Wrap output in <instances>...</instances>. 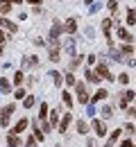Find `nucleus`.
Segmentation results:
<instances>
[{
    "mask_svg": "<svg viewBox=\"0 0 136 147\" xmlns=\"http://www.w3.org/2000/svg\"><path fill=\"white\" fill-rule=\"evenodd\" d=\"M25 127H27V118H20L18 122L14 125V129H12V134H23V131H25Z\"/></svg>",
    "mask_w": 136,
    "mask_h": 147,
    "instance_id": "nucleus-3",
    "label": "nucleus"
},
{
    "mask_svg": "<svg viewBox=\"0 0 136 147\" xmlns=\"http://www.w3.org/2000/svg\"><path fill=\"white\" fill-rule=\"evenodd\" d=\"M64 30H66L68 34H75V30H77V20L68 18V20H66V25H64Z\"/></svg>",
    "mask_w": 136,
    "mask_h": 147,
    "instance_id": "nucleus-6",
    "label": "nucleus"
},
{
    "mask_svg": "<svg viewBox=\"0 0 136 147\" xmlns=\"http://www.w3.org/2000/svg\"><path fill=\"white\" fill-rule=\"evenodd\" d=\"M37 63H39V59H37V57H27V59L23 61V66H25V68H34Z\"/></svg>",
    "mask_w": 136,
    "mask_h": 147,
    "instance_id": "nucleus-14",
    "label": "nucleus"
},
{
    "mask_svg": "<svg viewBox=\"0 0 136 147\" xmlns=\"http://www.w3.org/2000/svg\"><path fill=\"white\" fill-rule=\"evenodd\" d=\"M100 113H102V118H111V115H114V109L107 104V107H102V111H100Z\"/></svg>",
    "mask_w": 136,
    "mask_h": 147,
    "instance_id": "nucleus-18",
    "label": "nucleus"
},
{
    "mask_svg": "<svg viewBox=\"0 0 136 147\" xmlns=\"http://www.w3.org/2000/svg\"><path fill=\"white\" fill-rule=\"evenodd\" d=\"M125 131H127V134H134L136 129H134V125H132V122H129V125H125Z\"/></svg>",
    "mask_w": 136,
    "mask_h": 147,
    "instance_id": "nucleus-37",
    "label": "nucleus"
},
{
    "mask_svg": "<svg viewBox=\"0 0 136 147\" xmlns=\"http://www.w3.org/2000/svg\"><path fill=\"white\" fill-rule=\"evenodd\" d=\"M23 107H25V109L34 107V97H32V95H25V100H23Z\"/></svg>",
    "mask_w": 136,
    "mask_h": 147,
    "instance_id": "nucleus-21",
    "label": "nucleus"
},
{
    "mask_svg": "<svg viewBox=\"0 0 136 147\" xmlns=\"http://www.w3.org/2000/svg\"><path fill=\"white\" fill-rule=\"evenodd\" d=\"M134 23H136V11L129 9V11H127V25H134Z\"/></svg>",
    "mask_w": 136,
    "mask_h": 147,
    "instance_id": "nucleus-22",
    "label": "nucleus"
},
{
    "mask_svg": "<svg viewBox=\"0 0 136 147\" xmlns=\"http://www.w3.org/2000/svg\"><path fill=\"white\" fill-rule=\"evenodd\" d=\"M100 79H102V77H100V75L95 73V70H91V68L86 70V82H91V84H97Z\"/></svg>",
    "mask_w": 136,
    "mask_h": 147,
    "instance_id": "nucleus-10",
    "label": "nucleus"
},
{
    "mask_svg": "<svg viewBox=\"0 0 136 147\" xmlns=\"http://www.w3.org/2000/svg\"><path fill=\"white\" fill-rule=\"evenodd\" d=\"M86 147H95V140H93V138H89V140H86Z\"/></svg>",
    "mask_w": 136,
    "mask_h": 147,
    "instance_id": "nucleus-39",
    "label": "nucleus"
},
{
    "mask_svg": "<svg viewBox=\"0 0 136 147\" xmlns=\"http://www.w3.org/2000/svg\"><path fill=\"white\" fill-rule=\"evenodd\" d=\"M95 73L100 75V77H104V79H109V82H114V75L109 73V68H107L104 63H97V66H95Z\"/></svg>",
    "mask_w": 136,
    "mask_h": 147,
    "instance_id": "nucleus-2",
    "label": "nucleus"
},
{
    "mask_svg": "<svg viewBox=\"0 0 136 147\" xmlns=\"http://www.w3.org/2000/svg\"><path fill=\"white\" fill-rule=\"evenodd\" d=\"M0 27H7V30H9V32H16V25H14V23H12V20L2 18V16H0Z\"/></svg>",
    "mask_w": 136,
    "mask_h": 147,
    "instance_id": "nucleus-11",
    "label": "nucleus"
},
{
    "mask_svg": "<svg viewBox=\"0 0 136 147\" xmlns=\"http://www.w3.org/2000/svg\"><path fill=\"white\" fill-rule=\"evenodd\" d=\"M127 113H129L132 118H136V109H127Z\"/></svg>",
    "mask_w": 136,
    "mask_h": 147,
    "instance_id": "nucleus-41",
    "label": "nucleus"
},
{
    "mask_svg": "<svg viewBox=\"0 0 136 147\" xmlns=\"http://www.w3.org/2000/svg\"><path fill=\"white\" fill-rule=\"evenodd\" d=\"M61 32H64V25H59V23H55V25H52V30H50V38H57V41H59V36H61Z\"/></svg>",
    "mask_w": 136,
    "mask_h": 147,
    "instance_id": "nucleus-7",
    "label": "nucleus"
},
{
    "mask_svg": "<svg viewBox=\"0 0 136 147\" xmlns=\"http://www.w3.org/2000/svg\"><path fill=\"white\" fill-rule=\"evenodd\" d=\"M14 97H16V100H23V97H25V91H23V88H18V91L14 93Z\"/></svg>",
    "mask_w": 136,
    "mask_h": 147,
    "instance_id": "nucleus-36",
    "label": "nucleus"
},
{
    "mask_svg": "<svg viewBox=\"0 0 136 147\" xmlns=\"http://www.w3.org/2000/svg\"><path fill=\"white\" fill-rule=\"evenodd\" d=\"M118 82H120V84H129V75H127V73L118 75Z\"/></svg>",
    "mask_w": 136,
    "mask_h": 147,
    "instance_id": "nucleus-32",
    "label": "nucleus"
},
{
    "mask_svg": "<svg viewBox=\"0 0 136 147\" xmlns=\"http://www.w3.org/2000/svg\"><path fill=\"white\" fill-rule=\"evenodd\" d=\"M134 147H136V145H134Z\"/></svg>",
    "mask_w": 136,
    "mask_h": 147,
    "instance_id": "nucleus-46",
    "label": "nucleus"
},
{
    "mask_svg": "<svg viewBox=\"0 0 136 147\" xmlns=\"http://www.w3.org/2000/svg\"><path fill=\"white\" fill-rule=\"evenodd\" d=\"M0 125H2V127H7V125H9V115H5L2 111H0Z\"/></svg>",
    "mask_w": 136,
    "mask_h": 147,
    "instance_id": "nucleus-29",
    "label": "nucleus"
},
{
    "mask_svg": "<svg viewBox=\"0 0 136 147\" xmlns=\"http://www.w3.org/2000/svg\"><path fill=\"white\" fill-rule=\"evenodd\" d=\"M107 7H109V11H114V14H116V9H118V2H116V0H109V2H107Z\"/></svg>",
    "mask_w": 136,
    "mask_h": 147,
    "instance_id": "nucleus-33",
    "label": "nucleus"
},
{
    "mask_svg": "<svg viewBox=\"0 0 136 147\" xmlns=\"http://www.w3.org/2000/svg\"><path fill=\"white\" fill-rule=\"evenodd\" d=\"M7 2H23V0H7Z\"/></svg>",
    "mask_w": 136,
    "mask_h": 147,
    "instance_id": "nucleus-43",
    "label": "nucleus"
},
{
    "mask_svg": "<svg viewBox=\"0 0 136 147\" xmlns=\"http://www.w3.org/2000/svg\"><path fill=\"white\" fill-rule=\"evenodd\" d=\"M14 109H16V107H14V104H7V107H5V109H0V111H2V113H5V115H12V113H14Z\"/></svg>",
    "mask_w": 136,
    "mask_h": 147,
    "instance_id": "nucleus-28",
    "label": "nucleus"
},
{
    "mask_svg": "<svg viewBox=\"0 0 136 147\" xmlns=\"http://www.w3.org/2000/svg\"><path fill=\"white\" fill-rule=\"evenodd\" d=\"M93 131H95L97 136H104V134H107V129H104V122H102V120H95V118H93Z\"/></svg>",
    "mask_w": 136,
    "mask_h": 147,
    "instance_id": "nucleus-4",
    "label": "nucleus"
},
{
    "mask_svg": "<svg viewBox=\"0 0 136 147\" xmlns=\"http://www.w3.org/2000/svg\"><path fill=\"white\" fill-rule=\"evenodd\" d=\"M27 2H30V5H39L41 0H27Z\"/></svg>",
    "mask_w": 136,
    "mask_h": 147,
    "instance_id": "nucleus-42",
    "label": "nucleus"
},
{
    "mask_svg": "<svg viewBox=\"0 0 136 147\" xmlns=\"http://www.w3.org/2000/svg\"><path fill=\"white\" fill-rule=\"evenodd\" d=\"M50 77L55 79V84H57V86H61V84H64V77H61L59 73H50Z\"/></svg>",
    "mask_w": 136,
    "mask_h": 147,
    "instance_id": "nucleus-25",
    "label": "nucleus"
},
{
    "mask_svg": "<svg viewBox=\"0 0 136 147\" xmlns=\"http://www.w3.org/2000/svg\"><path fill=\"white\" fill-rule=\"evenodd\" d=\"M23 82H25V77H23V70H18V73L14 75V84H16V86H20Z\"/></svg>",
    "mask_w": 136,
    "mask_h": 147,
    "instance_id": "nucleus-23",
    "label": "nucleus"
},
{
    "mask_svg": "<svg viewBox=\"0 0 136 147\" xmlns=\"http://www.w3.org/2000/svg\"><path fill=\"white\" fill-rule=\"evenodd\" d=\"M0 52H2V45H0Z\"/></svg>",
    "mask_w": 136,
    "mask_h": 147,
    "instance_id": "nucleus-44",
    "label": "nucleus"
},
{
    "mask_svg": "<svg viewBox=\"0 0 136 147\" xmlns=\"http://www.w3.org/2000/svg\"><path fill=\"white\" fill-rule=\"evenodd\" d=\"M61 95H64V104H66V107L70 109V107H73V95H70V93H68V91H64V93H61Z\"/></svg>",
    "mask_w": 136,
    "mask_h": 147,
    "instance_id": "nucleus-16",
    "label": "nucleus"
},
{
    "mask_svg": "<svg viewBox=\"0 0 136 147\" xmlns=\"http://www.w3.org/2000/svg\"><path fill=\"white\" fill-rule=\"evenodd\" d=\"M82 59H84V57H82V55H75V59L70 61V70H75V68H77L79 63H82Z\"/></svg>",
    "mask_w": 136,
    "mask_h": 147,
    "instance_id": "nucleus-19",
    "label": "nucleus"
},
{
    "mask_svg": "<svg viewBox=\"0 0 136 147\" xmlns=\"http://www.w3.org/2000/svg\"><path fill=\"white\" fill-rule=\"evenodd\" d=\"M0 91H2V88H0Z\"/></svg>",
    "mask_w": 136,
    "mask_h": 147,
    "instance_id": "nucleus-45",
    "label": "nucleus"
},
{
    "mask_svg": "<svg viewBox=\"0 0 136 147\" xmlns=\"http://www.w3.org/2000/svg\"><path fill=\"white\" fill-rule=\"evenodd\" d=\"M5 41H7V38H5V32L0 30V45H5Z\"/></svg>",
    "mask_w": 136,
    "mask_h": 147,
    "instance_id": "nucleus-38",
    "label": "nucleus"
},
{
    "mask_svg": "<svg viewBox=\"0 0 136 147\" xmlns=\"http://www.w3.org/2000/svg\"><path fill=\"white\" fill-rule=\"evenodd\" d=\"M50 61H52V63L59 61V48H50Z\"/></svg>",
    "mask_w": 136,
    "mask_h": 147,
    "instance_id": "nucleus-17",
    "label": "nucleus"
},
{
    "mask_svg": "<svg viewBox=\"0 0 136 147\" xmlns=\"http://www.w3.org/2000/svg\"><path fill=\"white\" fill-rule=\"evenodd\" d=\"M64 48H66V52H68V55H73V57L77 55V48H75V38H68Z\"/></svg>",
    "mask_w": 136,
    "mask_h": 147,
    "instance_id": "nucleus-9",
    "label": "nucleus"
},
{
    "mask_svg": "<svg viewBox=\"0 0 136 147\" xmlns=\"http://www.w3.org/2000/svg\"><path fill=\"white\" fill-rule=\"evenodd\" d=\"M70 120H73V115H70V113H64V118H61V122H59V131H66L68 125H70Z\"/></svg>",
    "mask_w": 136,
    "mask_h": 147,
    "instance_id": "nucleus-8",
    "label": "nucleus"
},
{
    "mask_svg": "<svg viewBox=\"0 0 136 147\" xmlns=\"http://www.w3.org/2000/svg\"><path fill=\"white\" fill-rule=\"evenodd\" d=\"M25 147H37V138H34V136L27 138V140H25Z\"/></svg>",
    "mask_w": 136,
    "mask_h": 147,
    "instance_id": "nucleus-35",
    "label": "nucleus"
},
{
    "mask_svg": "<svg viewBox=\"0 0 136 147\" xmlns=\"http://www.w3.org/2000/svg\"><path fill=\"white\" fill-rule=\"evenodd\" d=\"M64 82H66L68 86H75V84H77V82H75V77H73V75H70V73L66 75V79H64Z\"/></svg>",
    "mask_w": 136,
    "mask_h": 147,
    "instance_id": "nucleus-30",
    "label": "nucleus"
},
{
    "mask_svg": "<svg viewBox=\"0 0 136 147\" xmlns=\"http://www.w3.org/2000/svg\"><path fill=\"white\" fill-rule=\"evenodd\" d=\"M7 143H9V147H20V140L16 138V134H9L7 136Z\"/></svg>",
    "mask_w": 136,
    "mask_h": 147,
    "instance_id": "nucleus-13",
    "label": "nucleus"
},
{
    "mask_svg": "<svg viewBox=\"0 0 136 147\" xmlns=\"http://www.w3.org/2000/svg\"><path fill=\"white\" fill-rule=\"evenodd\" d=\"M104 97H109V93L104 91V88H102V91H97L95 95H93V97H91V102H93V104H95L97 100H104Z\"/></svg>",
    "mask_w": 136,
    "mask_h": 147,
    "instance_id": "nucleus-15",
    "label": "nucleus"
},
{
    "mask_svg": "<svg viewBox=\"0 0 136 147\" xmlns=\"http://www.w3.org/2000/svg\"><path fill=\"white\" fill-rule=\"evenodd\" d=\"M45 113H48V104H45V102H41V109H39V118H41V120L45 118Z\"/></svg>",
    "mask_w": 136,
    "mask_h": 147,
    "instance_id": "nucleus-26",
    "label": "nucleus"
},
{
    "mask_svg": "<svg viewBox=\"0 0 136 147\" xmlns=\"http://www.w3.org/2000/svg\"><path fill=\"white\" fill-rule=\"evenodd\" d=\"M134 95H136L134 91H125V93H122V100H127V102H132V100H134Z\"/></svg>",
    "mask_w": 136,
    "mask_h": 147,
    "instance_id": "nucleus-27",
    "label": "nucleus"
},
{
    "mask_svg": "<svg viewBox=\"0 0 136 147\" xmlns=\"http://www.w3.org/2000/svg\"><path fill=\"white\" fill-rule=\"evenodd\" d=\"M9 11H12V5H9L7 0H0V14H2V16H7Z\"/></svg>",
    "mask_w": 136,
    "mask_h": 147,
    "instance_id": "nucleus-12",
    "label": "nucleus"
},
{
    "mask_svg": "<svg viewBox=\"0 0 136 147\" xmlns=\"http://www.w3.org/2000/svg\"><path fill=\"white\" fill-rule=\"evenodd\" d=\"M86 131H89L86 122H84V120H77V134H86Z\"/></svg>",
    "mask_w": 136,
    "mask_h": 147,
    "instance_id": "nucleus-24",
    "label": "nucleus"
},
{
    "mask_svg": "<svg viewBox=\"0 0 136 147\" xmlns=\"http://www.w3.org/2000/svg\"><path fill=\"white\" fill-rule=\"evenodd\" d=\"M75 88H77V102L86 104V102H89V93H86V86H84L82 82H77V84H75Z\"/></svg>",
    "mask_w": 136,
    "mask_h": 147,
    "instance_id": "nucleus-1",
    "label": "nucleus"
},
{
    "mask_svg": "<svg viewBox=\"0 0 136 147\" xmlns=\"http://www.w3.org/2000/svg\"><path fill=\"white\" fill-rule=\"evenodd\" d=\"M86 115H91V118H95V104H93V102L89 104V111H86Z\"/></svg>",
    "mask_w": 136,
    "mask_h": 147,
    "instance_id": "nucleus-34",
    "label": "nucleus"
},
{
    "mask_svg": "<svg viewBox=\"0 0 136 147\" xmlns=\"http://www.w3.org/2000/svg\"><path fill=\"white\" fill-rule=\"evenodd\" d=\"M0 88H2V91H5V93H7V91H9V88H12V86H9V82H7L5 77L0 79Z\"/></svg>",
    "mask_w": 136,
    "mask_h": 147,
    "instance_id": "nucleus-31",
    "label": "nucleus"
},
{
    "mask_svg": "<svg viewBox=\"0 0 136 147\" xmlns=\"http://www.w3.org/2000/svg\"><path fill=\"white\" fill-rule=\"evenodd\" d=\"M120 147H134V145H132V140H125V143H122Z\"/></svg>",
    "mask_w": 136,
    "mask_h": 147,
    "instance_id": "nucleus-40",
    "label": "nucleus"
},
{
    "mask_svg": "<svg viewBox=\"0 0 136 147\" xmlns=\"http://www.w3.org/2000/svg\"><path fill=\"white\" fill-rule=\"evenodd\" d=\"M118 38H120V41H125V43H129V41H134V38H132V34H129V32H127V30H125V27H118Z\"/></svg>",
    "mask_w": 136,
    "mask_h": 147,
    "instance_id": "nucleus-5",
    "label": "nucleus"
},
{
    "mask_svg": "<svg viewBox=\"0 0 136 147\" xmlns=\"http://www.w3.org/2000/svg\"><path fill=\"white\" fill-rule=\"evenodd\" d=\"M50 113H52V115H50V127H52V125H57V122H59V109L50 111Z\"/></svg>",
    "mask_w": 136,
    "mask_h": 147,
    "instance_id": "nucleus-20",
    "label": "nucleus"
}]
</instances>
